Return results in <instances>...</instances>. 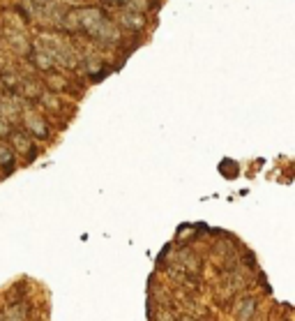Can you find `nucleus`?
<instances>
[{"label":"nucleus","instance_id":"obj_1","mask_svg":"<svg viewBox=\"0 0 295 321\" xmlns=\"http://www.w3.org/2000/svg\"><path fill=\"white\" fill-rule=\"evenodd\" d=\"M23 123H26L28 132H30L32 136H39V139H46V136H49V127H46V123L41 121L39 116H35V113H28V116L23 118Z\"/></svg>","mask_w":295,"mask_h":321},{"label":"nucleus","instance_id":"obj_2","mask_svg":"<svg viewBox=\"0 0 295 321\" xmlns=\"http://www.w3.org/2000/svg\"><path fill=\"white\" fill-rule=\"evenodd\" d=\"M254 312H256V298H244V300H240L238 310H235V319L249 321L254 316Z\"/></svg>","mask_w":295,"mask_h":321},{"label":"nucleus","instance_id":"obj_3","mask_svg":"<svg viewBox=\"0 0 295 321\" xmlns=\"http://www.w3.org/2000/svg\"><path fill=\"white\" fill-rule=\"evenodd\" d=\"M28 319V305L18 303V305L7 307V312L3 314V321H26Z\"/></svg>","mask_w":295,"mask_h":321},{"label":"nucleus","instance_id":"obj_4","mask_svg":"<svg viewBox=\"0 0 295 321\" xmlns=\"http://www.w3.org/2000/svg\"><path fill=\"white\" fill-rule=\"evenodd\" d=\"M180 261H182V268H187L189 273H198V266H201V261H198V256H194L192 252H180Z\"/></svg>","mask_w":295,"mask_h":321},{"label":"nucleus","instance_id":"obj_5","mask_svg":"<svg viewBox=\"0 0 295 321\" xmlns=\"http://www.w3.org/2000/svg\"><path fill=\"white\" fill-rule=\"evenodd\" d=\"M12 164H14V150L9 148L7 144H3V141H0V167L12 169Z\"/></svg>","mask_w":295,"mask_h":321},{"label":"nucleus","instance_id":"obj_6","mask_svg":"<svg viewBox=\"0 0 295 321\" xmlns=\"http://www.w3.org/2000/svg\"><path fill=\"white\" fill-rule=\"evenodd\" d=\"M14 146H16L18 153H26V150H30V141H28L23 134H16V136H14Z\"/></svg>","mask_w":295,"mask_h":321},{"label":"nucleus","instance_id":"obj_7","mask_svg":"<svg viewBox=\"0 0 295 321\" xmlns=\"http://www.w3.org/2000/svg\"><path fill=\"white\" fill-rule=\"evenodd\" d=\"M226 169H228V173H226V176H228V178H233V176H235V171H238V167H235V162H228V159L219 164V171H226Z\"/></svg>","mask_w":295,"mask_h":321},{"label":"nucleus","instance_id":"obj_8","mask_svg":"<svg viewBox=\"0 0 295 321\" xmlns=\"http://www.w3.org/2000/svg\"><path fill=\"white\" fill-rule=\"evenodd\" d=\"M9 134H12V127H9L7 118L0 116V139H3V136H9Z\"/></svg>","mask_w":295,"mask_h":321},{"label":"nucleus","instance_id":"obj_9","mask_svg":"<svg viewBox=\"0 0 295 321\" xmlns=\"http://www.w3.org/2000/svg\"><path fill=\"white\" fill-rule=\"evenodd\" d=\"M157 319H159V321H173V314H171V312H159Z\"/></svg>","mask_w":295,"mask_h":321},{"label":"nucleus","instance_id":"obj_10","mask_svg":"<svg viewBox=\"0 0 295 321\" xmlns=\"http://www.w3.org/2000/svg\"><path fill=\"white\" fill-rule=\"evenodd\" d=\"M0 321H3V316H0Z\"/></svg>","mask_w":295,"mask_h":321}]
</instances>
